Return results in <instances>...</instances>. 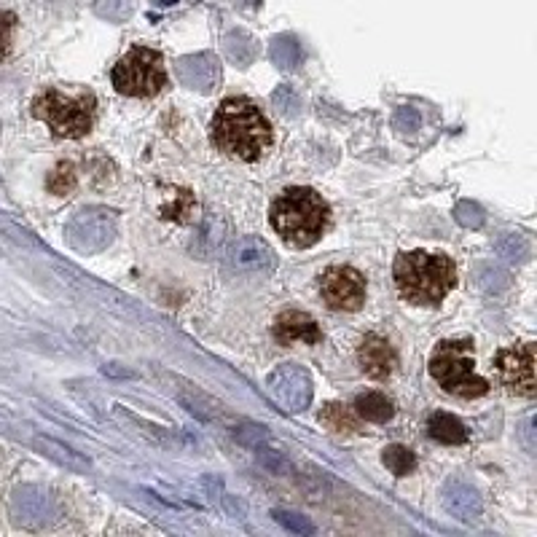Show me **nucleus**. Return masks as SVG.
<instances>
[{"label":"nucleus","mask_w":537,"mask_h":537,"mask_svg":"<svg viewBox=\"0 0 537 537\" xmlns=\"http://www.w3.org/2000/svg\"><path fill=\"white\" fill-rule=\"evenodd\" d=\"M213 143L239 162H256L272 145V127L248 97H229L213 116Z\"/></svg>","instance_id":"nucleus-1"},{"label":"nucleus","mask_w":537,"mask_h":537,"mask_svg":"<svg viewBox=\"0 0 537 537\" xmlns=\"http://www.w3.org/2000/svg\"><path fill=\"white\" fill-rule=\"evenodd\" d=\"M457 274L454 264L446 256H433L425 250L401 253L395 261V285L401 296L411 304H441L446 293L454 288Z\"/></svg>","instance_id":"nucleus-2"},{"label":"nucleus","mask_w":537,"mask_h":537,"mask_svg":"<svg viewBox=\"0 0 537 537\" xmlns=\"http://www.w3.org/2000/svg\"><path fill=\"white\" fill-rule=\"evenodd\" d=\"M328 205L312 188H288L272 205V226L293 248H312L323 237Z\"/></svg>","instance_id":"nucleus-3"},{"label":"nucleus","mask_w":537,"mask_h":537,"mask_svg":"<svg viewBox=\"0 0 537 537\" xmlns=\"http://www.w3.org/2000/svg\"><path fill=\"white\" fill-rule=\"evenodd\" d=\"M473 341H441L430 358V374L446 393L457 398H478L489 390V382L476 374Z\"/></svg>","instance_id":"nucleus-4"},{"label":"nucleus","mask_w":537,"mask_h":537,"mask_svg":"<svg viewBox=\"0 0 537 537\" xmlns=\"http://www.w3.org/2000/svg\"><path fill=\"white\" fill-rule=\"evenodd\" d=\"M94 108H97V100L92 92L65 94L60 89H46L33 103L35 116L46 121L54 135L70 137V140L84 137L92 129Z\"/></svg>","instance_id":"nucleus-5"},{"label":"nucleus","mask_w":537,"mask_h":537,"mask_svg":"<svg viewBox=\"0 0 537 537\" xmlns=\"http://www.w3.org/2000/svg\"><path fill=\"white\" fill-rule=\"evenodd\" d=\"M111 78L116 92L127 94V97H154L167 84L162 54L148 46H135L121 57Z\"/></svg>","instance_id":"nucleus-6"},{"label":"nucleus","mask_w":537,"mask_h":537,"mask_svg":"<svg viewBox=\"0 0 537 537\" xmlns=\"http://www.w3.org/2000/svg\"><path fill=\"white\" fill-rule=\"evenodd\" d=\"M65 237L70 248H76L78 253H100L116 237V221L100 207H89L73 215V221L65 226Z\"/></svg>","instance_id":"nucleus-7"},{"label":"nucleus","mask_w":537,"mask_h":537,"mask_svg":"<svg viewBox=\"0 0 537 537\" xmlns=\"http://www.w3.org/2000/svg\"><path fill=\"white\" fill-rule=\"evenodd\" d=\"M323 301L336 312H355L366 301V280L350 266H331L320 277Z\"/></svg>","instance_id":"nucleus-8"},{"label":"nucleus","mask_w":537,"mask_h":537,"mask_svg":"<svg viewBox=\"0 0 537 537\" xmlns=\"http://www.w3.org/2000/svg\"><path fill=\"white\" fill-rule=\"evenodd\" d=\"M497 371L511 393L521 395V398H535V344H516L511 350L500 352Z\"/></svg>","instance_id":"nucleus-9"},{"label":"nucleus","mask_w":537,"mask_h":537,"mask_svg":"<svg viewBox=\"0 0 537 537\" xmlns=\"http://www.w3.org/2000/svg\"><path fill=\"white\" fill-rule=\"evenodd\" d=\"M269 393L285 411H304L312 403V379L301 366H280L269 374Z\"/></svg>","instance_id":"nucleus-10"},{"label":"nucleus","mask_w":537,"mask_h":537,"mask_svg":"<svg viewBox=\"0 0 537 537\" xmlns=\"http://www.w3.org/2000/svg\"><path fill=\"white\" fill-rule=\"evenodd\" d=\"M175 73L186 86L197 89V92H210L218 78H221V62L215 60L213 54H191L183 57L175 65Z\"/></svg>","instance_id":"nucleus-11"},{"label":"nucleus","mask_w":537,"mask_h":537,"mask_svg":"<svg viewBox=\"0 0 537 537\" xmlns=\"http://www.w3.org/2000/svg\"><path fill=\"white\" fill-rule=\"evenodd\" d=\"M274 339L280 344H317L323 339V333L317 323L304 312H282L274 323Z\"/></svg>","instance_id":"nucleus-12"},{"label":"nucleus","mask_w":537,"mask_h":537,"mask_svg":"<svg viewBox=\"0 0 537 537\" xmlns=\"http://www.w3.org/2000/svg\"><path fill=\"white\" fill-rule=\"evenodd\" d=\"M231 264L242 269V272H269L274 266V253L266 245L264 239L258 237H242L234 242L229 253Z\"/></svg>","instance_id":"nucleus-13"},{"label":"nucleus","mask_w":537,"mask_h":537,"mask_svg":"<svg viewBox=\"0 0 537 537\" xmlns=\"http://www.w3.org/2000/svg\"><path fill=\"white\" fill-rule=\"evenodd\" d=\"M360 366L366 371L371 379H384V376H390L395 366V352L393 347L382 339V336H376V333H368L363 344H360Z\"/></svg>","instance_id":"nucleus-14"},{"label":"nucleus","mask_w":537,"mask_h":537,"mask_svg":"<svg viewBox=\"0 0 537 537\" xmlns=\"http://www.w3.org/2000/svg\"><path fill=\"white\" fill-rule=\"evenodd\" d=\"M444 508L460 521H476L484 511V503H481V497L473 486L454 481L444 489Z\"/></svg>","instance_id":"nucleus-15"},{"label":"nucleus","mask_w":537,"mask_h":537,"mask_svg":"<svg viewBox=\"0 0 537 537\" xmlns=\"http://www.w3.org/2000/svg\"><path fill=\"white\" fill-rule=\"evenodd\" d=\"M427 435L435 438V441H441V444H465L468 441L465 425L452 414H444V411H438V414L427 419Z\"/></svg>","instance_id":"nucleus-16"},{"label":"nucleus","mask_w":537,"mask_h":537,"mask_svg":"<svg viewBox=\"0 0 537 537\" xmlns=\"http://www.w3.org/2000/svg\"><path fill=\"white\" fill-rule=\"evenodd\" d=\"M355 411H358L363 419H368V422H387V419H393L395 414L393 403L387 401L382 393L360 395L358 401H355Z\"/></svg>","instance_id":"nucleus-17"},{"label":"nucleus","mask_w":537,"mask_h":537,"mask_svg":"<svg viewBox=\"0 0 537 537\" xmlns=\"http://www.w3.org/2000/svg\"><path fill=\"white\" fill-rule=\"evenodd\" d=\"M226 54H229V60H234L237 65L245 68V65H250L258 57V43L248 33L237 30V33L226 35Z\"/></svg>","instance_id":"nucleus-18"},{"label":"nucleus","mask_w":537,"mask_h":537,"mask_svg":"<svg viewBox=\"0 0 537 537\" xmlns=\"http://www.w3.org/2000/svg\"><path fill=\"white\" fill-rule=\"evenodd\" d=\"M272 60L277 62V68L293 70L301 62V46L296 43L293 35H282L272 43Z\"/></svg>","instance_id":"nucleus-19"},{"label":"nucleus","mask_w":537,"mask_h":537,"mask_svg":"<svg viewBox=\"0 0 537 537\" xmlns=\"http://www.w3.org/2000/svg\"><path fill=\"white\" fill-rule=\"evenodd\" d=\"M384 465L393 470L395 476H406L417 468V457L406 446H387L384 449Z\"/></svg>","instance_id":"nucleus-20"},{"label":"nucleus","mask_w":537,"mask_h":537,"mask_svg":"<svg viewBox=\"0 0 537 537\" xmlns=\"http://www.w3.org/2000/svg\"><path fill=\"white\" fill-rule=\"evenodd\" d=\"M323 419L333 430H339V433H355L358 430V419L352 417V411H347L339 403H331V406H325Z\"/></svg>","instance_id":"nucleus-21"},{"label":"nucleus","mask_w":537,"mask_h":537,"mask_svg":"<svg viewBox=\"0 0 537 537\" xmlns=\"http://www.w3.org/2000/svg\"><path fill=\"white\" fill-rule=\"evenodd\" d=\"M94 11L111 22H124L132 14V0H94Z\"/></svg>","instance_id":"nucleus-22"},{"label":"nucleus","mask_w":537,"mask_h":537,"mask_svg":"<svg viewBox=\"0 0 537 537\" xmlns=\"http://www.w3.org/2000/svg\"><path fill=\"white\" fill-rule=\"evenodd\" d=\"M497 250H500V256L511 258V261H527L529 258V242L521 234H505Z\"/></svg>","instance_id":"nucleus-23"},{"label":"nucleus","mask_w":537,"mask_h":537,"mask_svg":"<svg viewBox=\"0 0 537 537\" xmlns=\"http://www.w3.org/2000/svg\"><path fill=\"white\" fill-rule=\"evenodd\" d=\"M38 446H41V449H46V452L52 454V457H57L60 462H65L68 468L86 470V465H89V462L81 460L78 454H73V449H68V446H62V444H54V441H49V438H38Z\"/></svg>","instance_id":"nucleus-24"},{"label":"nucleus","mask_w":537,"mask_h":537,"mask_svg":"<svg viewBox=\"0 0 537 537\" xmlns=\"http://www.w3.org/2000/svg\"><path fill=\"white\" fill-rule=\"evenodd\" d=\"M454 218L457 223H462L465 229H478V226H484V210L473 202H460L457 210H454Z\"/></svg>","instance_id":"nucleus-25"},{"label":"nucleus","mask_w":537,"mask_h":537,"mask_svg":"<svg viewBox=\"0 0 537 537\" xmlns=\"http://www.w3.org/2000/svg\"><path fill=\"white\" fill-rule=\"evenodd\" d=\"M274 519L280 521L285 529H290V532H299V535H315V524L304 519V516H296V513H288V511H274Z\"/></svg>","instance_id":"nucleus-26"},{"label":"nucleus","mask_w":537,"mask_h":537,"mask_svg":"<svg viewBox=\"0 0 537 537\" xmlns=\"http://www.w3.org/2000/svg\"><path fill=\"white\" fill-rule=\"evenodd\" d=\"M274 105H277V111L285 113V116H296L301 108V100L296 97V92L290 89V86H280L277 92L272 94Z\"/></svg>","instance_id":"nucleus-27"},{"label":"nucleus","mask_w":537,"mask_h":537,"mask_svg":"<svg viewBox=\"0 0 537 537\" xmlns=\"http://www.w3.org/2000/svg\"><path fill=\"white\" fill-rule=\"evenodd\" d=\"M393 127L401 129V132H417V129L422 127V116H419L417 108L403 105V108H398V111H395Z\"/></svg>","instance_id":"nucleus-28"},{"label":"nucleus","mask_w":537,"mask_h":537,"mask_svg":"<svg viewBox=\"0 0 537 537\" xmlns=\"http://www.w3.org/2000/svg\"><path fill=\"white\" fill-rule=\"evenodd\" d=\"M14 30H17V17L11 11H0V60L9 54L11 41H14Z\"/></svg>","instance_id":"nucleus-29"},{"label":"nucleus","mask_w":537,"mask_h":537,"mask_svg":"<svg viewBox=\"0 0 537 537\" xmlns=\"http://www.w3.org/2000/svg\"><path fill=\"white\" fill-rule=\"evenodd\" d=\"M258 449V446H256ZM261 454V462H264L266 468H272L274 473H293V465H290L280 452H269V449H258Z\"/></svg>","instance_id":"nucleus-30"}]
</instances>
